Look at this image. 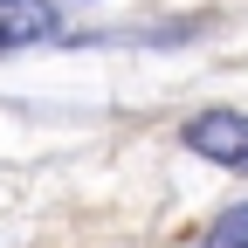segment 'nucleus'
Here are the masks:
<instances>
[{"instance_id":"obj_2","label":"nucleus","mask_w":248,"mask_h":248,"mask_svg":"<svg viewBox=\"0 0 248 248\" xmlns=\"http://www.w3.org/2000/svg\"><path fill=\"white\" fill-rule=\"evenodd\" d=\"M48 35H62L48 0H0V55H14L28 42H48Z\"/></svg>"},{"instance_id":"obj_3","label":"nucleus","mask_w":248,"mask_h":248,"mask_svg":"<svg viewBox=\"0 0 248 248\" xmlns=\"http://www.w3.org/2000/svg\"><path fill=\"white\" fill-rule=\"evenodd\" d=\"M207 248H248V207L221 214V221H214V234H207Z\"/></svg>"},{"instance_id":"obj_1","label":"nucleus","mask_w":248,"mask_h":248,"mask_svg":"<svg viewBox=\"0 0 248 248\" xmlns=\"http://www.w3.org/2000/svg\"><path fill=\"white\" fill-rule=\"evenodd\" d=\"M186 152H200V159L228 166V172H248V110H200L186 124Z\"/></svg>"}]
</instances>
